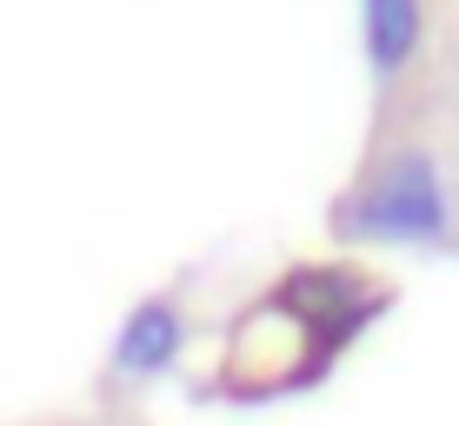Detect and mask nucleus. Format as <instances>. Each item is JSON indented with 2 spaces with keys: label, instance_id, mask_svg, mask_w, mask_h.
<instances>
[{
  "label": "nucleus",
  "instance_id": "2",
  "mask_svg": "<svg viewBox=\"0 0 459 426\" xmlns=\"http://www.w3.org/2000/svg\"><path fill=\"white\" fill-rule=\"evenodd\" d=\"M186 346V313L173 307V300H140L134 313L120 320L114 334V373H134V380H153V373H167L173 360H180Z\"/></svg>",
  "mask_w": 459,
  "mask_h": 426
},
{
  "label": "nucleus",
  "instance_id": "3",
  "mask_svg": "<svg viewBox=\"0 0 459 426\" xmlns=\"http://www.w3.org/2000/svg\"><path fill=\"white\" fill-rule=\"evenodd\" d=\"M359 34H367L373 81L413 74L420 40H426V0H359Z\"/></svg>",
  "mask_w": 459,
  "mask_h": 426
},
{
  "label": "nucleus",
  "instance_id": "1",
  "mask_svg": "<svg viewBox=\"0 0 459 426\" xmlns=\"http://www.w3.org/2000/svg\"><path fill=\"white\" fill-rule=\"evenodd\" d=\"M340 227L359 240H439L453 227V187L426 147H393L340 200Z\"/></svg>",
  "mask_w": 459,
  "mask_h": 426
}]
</instances>
